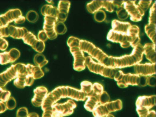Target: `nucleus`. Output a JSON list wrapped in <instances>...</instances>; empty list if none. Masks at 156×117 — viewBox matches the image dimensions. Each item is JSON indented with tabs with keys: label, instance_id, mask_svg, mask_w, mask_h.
<instances>
[{
	"label": "nucleus",
	"instance_id": "24",
	"mask_svg": "<svg viewBox=\"0 0 156 117\" xmlns=\"http://www.w3.org/2000/svg\"><path fill=\"white\" fill-rule=\"evenodd\" d=\"M152 2V1H140L137 4L140 9L145 12L150 6Z\"/></svg>",
	"mask_w": 156,
	"mask_h": 117
},
{
	"label": "nucleus",
	"instance_id": "32",
	"mask_svg": "<svg viewBox=\"0 0 156 117\" xmlns=\"http://www.w3.org/2000/svg\"><path fill=\"white\" fill-rule=\"evenodd\" d=\"M143 117H155V112L153 110L149 111Z\"/></svg>",
	"mask_w": 156,
	"mask_h": 117
},
{
	"label": "nucleus",
	"instance_id": "21",
	"mask_svg": "<svg viewBox=\"0 0 156 117\" xmlns=\"http://www.w3.org/2000/svg\"><path fill=\"white\" fill-rule=\"evenodd\" d=\"M26 18L29 22L35 23L38 20L39 15L36 12L31 10L29 11L27 13Z\"/></svg>",
	"mask_w": 156,
	"mask_h": 117
},
{
	"label": "nucleus",
	"instance_id": "19",
	"mask_svg": "<svg viewBox=\"0 0 156 117\" xmlns=\"http://www.w3.org/2000/svg\"><path fill=\"white\" fill-rule=\"evenodd\" d=\"M55 29L57 34H64L67 31V28L64 24L62 22H57L55 27Z\"/></svg>",
	"mask_w": 156,
	"mask_h": 117
},
{
	"label": "nucleus",
	"instance_id": "30",
	"mask_svg": "<svg viewBox=\"0 0 156 117\" xmlns=\"http://www.w3.org/2000/svg\"><path fill=\"white\" fill-rule=\"evenodd\" d=\"M155 76L153 75L150 76L148 77L147 84L149 86H154L155 85Z\"/></svg>",
	"mask_w": 156,
	"mask_h": 117
},
{
	"label": "nucleus",
	"instance_id": "15",
	"mask_svg": "<svg viewBox=\"0 0 156 117\" xmlns=\"http://www.w3.org/2000/svg\"><path fill=\"white\" fill-rule=\"evenodd\" d=\"M103 1H93L87 4L86 7L88 11L94 13L103 7Z\"/></svg>",
	"mask_w": 156,
	"mask_h": 117
},
{
	"label": "nucleus",
	"instance_id": "7",
	"mask_svg": "<svg viewBox=\"0 0 156 117\" xmlns=\"http://www.w3.org/2000/svg\"><path fill=\"white\" fill-rule=\"evenodd\" d=\"M136 1H124L123 6L129 16H130L131 20L133 21L138 22L141 20L145 12L136 4Z\"/></svg>",
	"mask_w": 156,
	"mask_h": 117
},
{
	"label": "nucleus",
	"instance_id": "4",
	"mask_svg": "<svg viewBox=\"0 0 156 117\" xmlns=\"http://www.w3.org/2000/svg\"><path fill=\"white\" fill-rule=\"evenodd\" d=\"M80 40L77 38L71 36L68 38L67 41L70 52L74 58V69L78 71L84 69L85 67V57L84 56L83 51L80 48Z\"/></svg>",
	"mask_w": 156,
	"mask_h": 117
},
{
	"label": "nucleus",
	"instance_id": "26",
	"mask_svg": "<svg viewBox=\"0 0 156 117\" xmlns=\"http://www.w3.org/2000/svg\"><path fill=\"white\" fill-rule=\"evenodd\" d=\"M109 98L108 94L105 91H103L99 97V102L101 104H103L108 102Z\"/></svg>",
	"mask_w": 156,
	"mask_h": 117
},
{
	"label": "nucleus",
	"instance_id": "12",
	"mask_svg": "<svg viewBox=\"0 0 156 117\" xmlns=\"http://www.w3.org/2000/svg\"><path fill=\"white\" fill-rule=\"evenodd\" d=\"M70 3L68 1H60L58 4V22H64L66 19L70 7Z\"/></svg>",
	"mask_w": 156,
	"mask_h": 117
},
{
	"label": "nucleus",
	"instance_id": "2",
	"mask_svg": "<svg viewBox=\"0 0 156 117\" xmlns=\"http://www.w3.org/2000/svg\"><path fill=\"white\" fill-rule=\"evenodd\" d=\"M129 55L120 57H113V67L121 68L134 66L142 60L144 54L143 46L140 43L133 48Z\"/></svg>",
	"mask_w": 156,
	"mask_h": 117
},
{
	"label": "nucleus",
	"instance_id": "22",
	"mask_svg": "<svg viewBox=\"0 0 156 117\" xmlns=\"http://www.w3.org/2000/svg\"><path fill=\"white\" fill-rule=\"evenodd\" d=\"M102 8L110 12H112L116 10L113 1H103Z\"/></svg>",
	"mask_w": 156,
	"mask_h": 117
},
{
	"label": "nucleus",
	"instance_id": "1",
	"mask_svg": "<svg viewBox=\"0 0 156 117\" xmlns=\"http://www.w3.org/2000/svg\"><path fill=\"white\" fill-rule=\"evenodd\" d=\"M18 70L17 76L14 81V85L19 88H23L27 86H31L34 79L38 78L41 69L37 66L30 64H16Z\"/></svg>",
	"mask_w": 156,
	"mask_h": 117
},
{
	"label": "nucleus",
	"instance_id": "20",
	"mask_svg": "<svg viewBox=\"0 0 156 117\" xmlns=\"http://www.w3.org/2000/svg\"><path fill=\"white\" fill-rule=\"evenodd\" d=\"M94 17L96 21L98 22H101L105 20L106 18V14L104 10L100 9L94 13Z\"/></svg>",
	"mask_w": 156,
	"mask_h": 117
},
{
	"label": "nucleus",
	"instance_id": "6",
	"mask_svg": "<svg viewBox=\"0 0 156 117\" xmlns=\"http://www.w3.org/2000/svg\"><path fill=\"white\" fill-rule=\"evenodd\" d=\"M155 105V96L139 97L136 102V111L140 117H143Z\"/></svg>",
	"mask_w": 156,
	"mask_h": 117
},
{
	"label": "nucleus",
	"instance_id": "13",
	"mask_svg": "<svg viewBox=\"0 0 156 117\" xmlns=\"http://www.w3.org/2000/svg\"><path fill=\"white\" fill-rule=\"evenodd\" d=\"M144 54L146 58L152 63H155V44L147 43L143 46Z\"/></svg>",
	"mask_w": 156,
	"mask_h": 117
},
{
	"label": "nucleus",
	"instance_id": "5",
	"mask_svg": "<svg viewBox=\"0 0 156 117\" xmlns=\"http://www.w3.org/2000/svg\"><path fill=\"white\" fill-rule=\"evenodd\" d=\"M25 20V18L22 16L20 9H10L0 16V27L8 26L13 21L16 23L20 24L24 22Z\"/></svg>",
	"mask_w": 156,
	"mask_h": 117
},
{
	"label": "nucleus",
	"instance_id": "14",
	"mask_svg": "<svg viewBox=\"0 0 156 117\" xmlns=\"http://www.w3.org/2000/svg\"><path fill=\"white\" fill-rule=\"evenodd\" d=\"M41 12L44 16H49L57 17L58 14V8L51 5H46L41 8Z\"/></svg>",
	"mask_w": 156,
	"mask_h": 117
},
{
	"label": "nucleus",
	"instance_id": "29",
	"mask_svg": "<svg viewBox=\"0 0 156 117\" xmlns=\"http://www.w3.org/2000/svg\"><path fill=\"white\" fill-rule=\"evenodd\" d=\"M8 46V43L7 41L0 36V50L2 51L5 50Z\"/></svg>",
	"mask_w": 156,
	"mask_h": 117
},
{
	"label": "nucleus",
	"instance_id": "18",
	"mask_svg": "<svg viewBox=\"0 0 156 117\" xmlns=\"http://www.w3.org/2000/svg\"><path fill=\"white\" fill-rule=\"evenodd\" d=\"M116 11L118 18L121 20H125L129 16L128 13L123 6V4L117 8Z\"/></svg>",
	"mask_w": 156,
	"mask_h": 117
},
{
	"label": "nucleus",
	"instance_id": "23",
	"mask_svg": "<svg viewBox=\"0 0 156 117\" xmlns=\"http://www.w3.org/2000/svg\"><path fill=\"white\" fill-rule=\"evenodd\" d=\"M149 23L155 24V2L150 8V16L149 17Z\"/></svg>",
	"mask_w": 156,
	"mask_h": 117
},
{
	"label": "nucleus",
	"instance_id": "17",
	"mask_svg": "<svg viewBox=\"0 0 156 117\" xmlns=\"http://www.w3.org/2000/svg\"><path fill=\"white\" fill-rule=\"evenodd\" d=\"M34 61L37 66L40 68L42 67L48 62L44 56L41 53L37 54L35 55Z\"/></svg>",
	"mask_w": 156,
	"mask_h": 117
},
{
	"label": "nucleus",
	"instance_id": "9",
	"mask_svg": "<svg viewBox=\"0 0 156 117\" xmlns=\"http://www.w3.org/2000/svg\"><path fill=\"white\" fill-rule=\"evenodd\" d=\"M57 22V17L45 16L43 28L48 38L50 39H55L57 36L55 29V25Z\"/></svg>",
	"mask_w": 156,
	"mask_h": 117
},
{
	"label": "nucleus",
	"instance_id": "31",
	"mask_svg": "<svg viewBox=\"0 0 156 117\" xmlns=\"http://www.w3.org/2000/svg\"><path fill=\"white\" fill-rule=\"evenodd\" d=\"M6 109L5 104L4 102L2 101H0V113L4 112Z\"/></svg>",
	"mask_w": 156,
	"mask_h": 117
},
{
	"label": "nucleus",
	"instance_id": "16",
	"mask_svg": "<svg viewBox=\"0 0 156 117\" xmlns=\"http://www.w3.org/2000/svg\"><path fill=\"white\" fill-rule=\"evenodd\" d=\"M145 32L153 43L155 44V24L148 23L145 27Z\"/></svg>",
	"mask_w": 156,
	"mask_h": 117
},
{
	"label": "nucleus",
	"instance_id": "11",
	"mask_svg": "<svg viewBox=\"0 0 156 117\" xmlns=\"http://www.w3.org/2000/svg\"><path fill=\"white\" fill-rule=\"evenodd\" d=\"M20 55L19 51L16 48H12L9 52L0 53V64H5L14 62Z\"/></svg>",
	"mask_w": 156,
	"mask_h": 117
},
{
	"label": "nucleus",
	"instance_id": "8",
	"mask_svg": "<svg viewBox=\"0 0 156 117\" xmlns=\"http://www.w3.org/2000/svg\"><path fill=\"white\" fill-rule=\"evenodd\" d=\"M22 39L25 43L30 46L36 51L41 53L44 51L45 48L44 42L38 39L30 32L28 31Z\"/></svg>",
	"mask_w": 156,
	"mask_h": 117
},
{
	"label": "nucleus",
	"instance_id": "10",
	"mask_svg": "<svg viewBox=\"0 0 156 117\" xmlns=\"http://www.w3.org/2000/svg\"><path fill=\"white\" fill-rule=\"evenodd\" d=\"M134 69L137 74L150 76L155 73V63L137 64L134 66Z\"/></svg>",
	"mask_w": 156,
	"mask_h": 117
},
{
	"label": "nucleus",
	"instance_id": "3",
	"mask_svg": "<svg viewBox=\"0 0 156 117\" xmlns=\"http://www.w3.org/2000/svg\"><path fill=\"white\" fill-rule=\"evenodd\" d=\"M108 40L112 42L119 43L123 48L130 46L134 48L139 44L140 38L139 35H134L111 30L107 36Z\"/></svg>",
	"mask_w": 156,
	"mask_h": 117
},
{
	"label": "nucleus",
	"instance_id": "25",
	"mask_svg": "<svg viewBox=\"0 0 156 117\" xmlns=\"http://www.w3.org/2000/svg\"><path fill=\"white\" fill-rule=\"evenodd\" d=\"M7 109L12 110L15 108L16 105V103L15 98L13 97H10L5 103Z\"/></svg>",
	"mask_w": 156,
	"mask_h": 117
},
{
	"label": "nucleus",
	"instance_id": "33",
	"mask_svg": "<svg viewBox=\"0 0 156 117\" xmlns=\"http://www.w3.org/2000/svg\"><path fill=\"white\" fill-rule=\"evenodd\" d=\"M27 117H39V116L37 114L33 112L28 114Z\"/></svg>",
	"mask_w": 156,
	"mask_h": 117
},
{
	"label": "nucleus",
	"instance_id": "27",
	"mask_svg": "<svg viewBox=\"0 0 156 117\" xmlns=\"http://www.w3.org/2000/svg\"><path fill=\"white\" fill-rule=\"evenodd\" d=\"M28 114L27 109L25 107H22L17 110L16 117H27Z\"/></svg>",
	"mask_w": 156,
	"mask_h": 117
},
{
	"label": "nucleus",
	"instance_id": "28",
	"mask_svg": "<svg viewBox=\"0 0 156 117\" xmlns=\"http://www.w3.org/2000/svg\"><path fill=\"white\" fill-rule=\"evenodd\" d=\"M38 37V39L43 42L46 41L48 39V36L44 30H41L39 31Z\"/></svg>",
	"mask_w": 156,
	"mask_h": 117
}]
</instances>
